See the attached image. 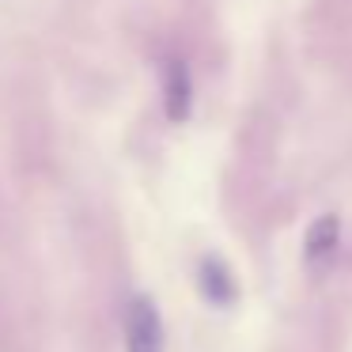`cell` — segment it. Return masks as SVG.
Here are the masks:
<instances>
[{"label": "cell", "instance_id": "obj_1", "mask_svg": "<svg viewBox=\"0 0 352 352\" xmlns=\"http://www.w3.org/2000/svg\"><path fill=\"white\" fill-rule=\"evenodd\" d=\"M125 352H163V322L148 296L125 303Z\"/></svg>", "mask_w": 352, "mask_h": 352}, {"label": "cell", "instance_id": "obj_2", "mask_svg": "<svg viewBox=\"0 0 352 352\" xmlns=\"http://www.w3.org/2000/svg\"><path fill=\"white\" fill-rule=\"evenodd\" d=\"M163 110L170 122H186L193 110V80L186 61H167L163 65Z\"/></svg>", "mask_w": 352, "mask_h": 352}, {"label": "cell", "instance_id": "obj_3", "mask_svg": "<svg viewBox=\"0 0 352 352\" xmlns=\"http://www.w3.org/2000/svg\"><path fill=\"white\" fill-rule=\"evenodd\" d=\"M197 280H201V292H205L208 303H216V307L235 303V292H239L235 288V276H231V269L223 265L220 258H205V261H201Z\"/></svg>", "mask_w": 352, "mask_h": 352}, {"label": "cell", "instance_id": "obj_4", "mask_svg": "<svg viewBox=\"0 0 352 352\" xmlns=\"http://www.w3.org/2000/svg\"><path fill=\"white\" fill-rule=\"evenodd\" d=\"M337 239H341V220L337 216H318V220L307 228V239H303V254L307 261H326L329 254L337 250Z\"/></svg>", "mask_w": 352, "mask_h": 352}]
</instances>
